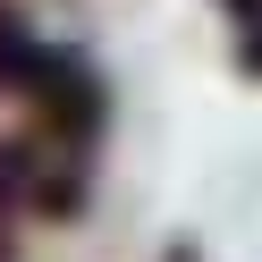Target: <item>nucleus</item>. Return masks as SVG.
Segmentation results:
<instances>
[{
	"label": "nucleus",
	"mask_w": 262,
	"mask_h": 262,
	"mask_svg": "<svg viewBox=\"0 0 262 262\" xmlns=\"http://www.w3.org/2000/svg\"><path fill=\"white\" fill-rule=\"evenodd\" d=\"M34 211V144L0 136V262H17V220Z\"/></svg>",
	"instance_id": "obj_1"
},
{
	"label": "nucleus",
	"mask_w": 262,
	"mask_h": 262,
	"mask_svg": "<svg viewBox=\"0 0 262 262\" xmlns=\"http://www.w3.org/2000/svg\"><path fill=\"white\" fill-rule=\"evenodd\" d=\"M228 17V59H237L245 85H262V0H211Z\"/></svg>",
	"instance_id": "obj_2"
},
{
	"label": "nucleus",
	"mask_w": 262,
	"mask_h": 262,
	"mask_svg": "<svg viewBox=\"0 0 262 262\" xmlns=\"http://www.w3.org/2000/svg\"><path fill=\"white\" fill-rule=\"evenodd\" d=\"M26 59H34V26H26L17 9H0V93H17Z\"/></svg>",
	"instance_id": "obj_3"
},
{
	"label": "nucleus",
	"mask_w": 262,
	"mask_h": 262,
	"mask_svg": "<svg viewBox=\"0 0 262 262\" xmlns=\"http://www.w3.org/2000/svg\"><path fill=\"white\" fill-rule=\"evenodd\" d=\"M161 262H203V245H186V237H178V245H169Z\"/></svg>",
	"instance_id": "obj_4"
}]
</instances>
